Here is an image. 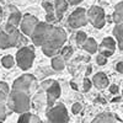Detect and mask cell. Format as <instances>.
Returning <instances> with one entry per match:
<instances>
[{
	"label": "cell",
	"instance_id": "cell-34",
	"mask_svg": "<svg viewBox=\"0 0 123 123\" xmlns=\"http://www.w3.org/2000/svg\"><path fill=\"white\" fill-rule=\"evenodd\" d=\"M116 70L118 71V73H122V74H123V62H119V63H117Z\"/></svg>",
	"mask_w": 123,
	"mask_h": 123
},
{
	"label": "cell",
	"instance_id": "cell-4",
	"mask_svg": "<svg viewBox=\"0 0 123 123\" xmlns=\"http://www.w3.org/2000/svg\"><path fill=\"white\" fill-rule=\"evenodd\" d=\"M4 32L7 35L9 46H10V47L22 48V47H26V46H27V42H28L27 37H26L17 27L6 24V27H5V30H4Z\"/></svg>",
	"mask_w": 123,
	"mask_h": 123
},
{
	"label": "cell",
	"instance_id": "cell-32",
	"mask_svg": "<svg viewBox=\"0 0 123 123\" xmlns=\"http://www.w3.org/2000/svg\"><path fill=\"white\" fill-rule=\"evenodd\" d=\"M30 123H43V121L38 116L36 115H31V119H30Z\"/></svg>",
	"mask_w": 123,
	"mask_h": 123
},
{
	"label": "cell",
	"instance_id": "cell-43",
	"mask_svg": "<svg viewBox=\"0 0 123 123\" xmlns=\"http://www.w3.org/2000/svg\"><path fill=\"white\" fill-rule=\"evenodd\" d=\"M0 1H3V0H0Z\"/></svg>",
	"mask_w": 123,
	"mask_h": 123
},
{
	"label": "cell",
	"instance_id": "cell-25",
	"mask_svg": "<svg viewBox=\"0 0 123 123\" xmlns=\"http://www.w3.org/2000/svg\"><path fill=\"white\" fill-rule=\"evenodd\" d=\"M86 38H87V36H86V33L84 32V31H79V32H76V35H75V41H76V43L79 46H83V43L86 41Z\"/></svg>",
	"mask_w": 123,
	"mask_h": 123
},
{
	"label": "cell",
	"instance_id": "cell-12",
	"mask_svg": "<svg viewBox=\"0 0 123 123\" xmlns=\"http://www.w3.org/2000/svg\"><path fill=\"white\" fill-rule=\"evenodd\" d=\"M46 91H47V105L49 107H52V106H54L55 101L60 96V92H62L60 86H59V84L57 83V81H53V84L50 85Z\"/></svg>",
	"mask_w": 123,
	"mask_h": 123
},
{
	"label": "cell",
	"instance_id": "cell-1",
	"mask_svg": "<svg viewBox=\"0 0 123 123\" xmlns=\"http://www.w3.org/2000/svg\"><path fill=\"white\" fill-rule=\"evenodd\" d=\"M65 42H67V33H65V31L62 27L54 26L50 36L46 41V43L42 46V52L47 57L53 58V57L59 54L60 49L63 48Z\"/></svg>",
	"mask_w": 123,
	"mask_h": 123
},
{
	"label": "cell",
	"instance_id": "cell-39",
	"mask_svg": "<svg viewBox=\"0 0 123 123\" xmlns=\"http://www.w3.org/2000/svg\"><path fill=\"white\" fill-rule=\"evenodd\" d=\"M3 14V9H1V6H0V15Z\"/></svg>",
	"mask_w": 123,
	"mask_h": 123
},
{
	"label": "cell",
	"instance_id": "cell-31",
	"mask_svg": "<svg viewBox=\"0 0 123 123\" xmlns=\"http://www.w3.org/2000/svg\"><path fill=\"white\" fill-rule=\"evenodd\" d=\"M83 85H84V91L86 92V91H89V90L91 89V86H92V81H91L89 78H85Z\"/></svg>",
	"mask_w": 123,
	"mask_h": 123
},
{
	"label": "cell",
	"instance_id": "cell-40",
	"mask_svg": "<svg viewBox=\"0 0 123 123\" xmlns=\"http://www.w3.org/2000/svg\"><path fill=\"white\" fill-rule=\"evenodd\" d=\"M0 22H1V15H0Z\"/></svg>",
	"mask_w": 123,
	"mask_h": 123
},
{
	"label": "cell",
	"instance_id": "cell-10",
	"mask_svg": "<svg viewBox=\"0 0 123 123\" xmlns=\"http://www.w3.org/2000/svg\"><path fill=\"white\" fill-rule=\"evenodd\" d=\"M38 18L31 14H26L25 16H22V20L20 22V31L26 36V37H31L33 30L36 28V26L38 25Z\"/></svg>",
	"mask_w": 123,
	"mask_h": 123
},
{
	"label": "cell",
	"instance_id": "cell-36",
	"mask_svg": "<svg viewBox=\"0 0 123 123\" xmlns=\"http://www.w3.org/2000/svg\"><path fill=\"white\" fill-rule=\"evenodd\" d=\"M6 98H7V95H5L4 92L0 91V104H4V102H6Z\"/></svg>",
	"mask_w": 123,
	"mask_h": 123
},
{
	"label": "cell",
	"instance_id": "cell-11",
	"mask_svg": "<svg viewBox=\"0 0 123 123\" xmlns=\"http://www.w3.org/2000/svg\"><path fill=\"white\" fill-rule=\"evenodd\" d=\"M97 50H100V54L105 55L106 58L112 55L116 50V39L113 37H106L102 39L101 44L98 46Z\"/></svg>",
	"mask_w": 123,
	"mask_h": 123
},
{
	"label": "cell",
	"instance_id": "cell-20",
	"mask_svg": "<svg viewBox=\"0 0 123 123\" xmlns=\"http://www.w3.org/2000/svg\"><path fill=\"white\" fill-rule=\"evenodd\" d=\"M113 36L118 43L119 49L123 50V24H117L113 28Z\"/></svg>",
	"mask_w": 123,
	"mask_h": 123
},
{
	"label": "cell",
	"instance_id": "cell-38",
	"mask_svg": "<svg viewBox=\"0 0 123 123\" xmlns=\"http://www.w3.org/2000/svg\"><path fill=\"white\" fill-rule=\"evenodd\" d=\"M70 85H71V87H73L74 90H78V86H76V84H75V83H73V81H71Z\"/></svg>",
	"mask_w": 123,
	"mask_h": 123
},
{
	"label": "cell",
	"instance_id": "cell-14",
	"mask_svg": "<svg viewBox=\"0 0 123 123\" xmlns=\"http://www.w3.org/2000/svg\"><path fill=\"white\" fill-rule=\"evenodd\" d=\"M42 5H43L46 12H47V15H46V20H47V21H46V22H48V24H50V25L58 22V18H57V15H55V10H54L53 3L44 0Z\"/></svg>",
	"mask_w": 123,
	"mask_h": 123
},
{
	"label": "cell",
	"instance_id": "cell-17",
	"mask_svg": "<svg viewBox=\"0 0 123 123\" xmlns=\"http://www.w3.org/2000/svg\"><path fill=\"white\" fill-rule=\"evenodd\" d=\"M112 21H113L116 25L117 24H123V1L118 3L115 6V11L112 14Z\"/></svg>",
	"mask_w": 123,
	"mask_h": 123
},
{
	"label": "cell",
	"instance_id": "cell-28",
	"mask_svg": "<svg viewBox=\"0 0 123 123\" xmlns=\"http://www.w3.org/2000/svg\"><path fill=\"white\" fill-rule=\"evenodd\" d=\"M81 110H83V105L80 104V102H75V104L71 106V112H73L74 115H78L81 112Z\"/></svg>",
	"mask_w": 123,
	"mask_h": 123
},
{
	"label": "cell",
	"instance_id": "cell-15",
	"mask_svg": "<svg viewBox=\"0 0 123 123\" xmlns=\"http://www.w3.org/2000/svg\"><path fill=\"white\" fill-rule=\"evenodd\" d=\"M108 78L105 73H102V71H100V73H96L94 75V78H92V84H94L98 90H102L108 86Z\"/></svg>",
	"mask_w": 123,
	"mask_h": 123
},
{
	"label": "cell",
	"instance_id": "cell-6",
	"mask_svg": "<svg viewBox=\"0 0 123 123\" xmlns=\"http://www.w3.org/2000/svg\"><path fill=\"white\" fill-rule=\"evenodd\" d=\"M35 49L33 47H22L16 53V63L22 70H27L32 67L35 60Z\"/></svg>",
	"mask_w": 123,
	"mask_h": 123
},
{
	"label": "cell",
	"instance_id": "cell-19",
	"mask_svg": "<svg viewBox=\"0 0 123 123\" xmlns=\"http://www.w3.org/2000/svg\"><path fill=\"white\" fill-rule=\"evenodd\" d=\"M81 47L84 48V50H86V52L90 53V54L96 53V52H97V48H98L96 41H95L94 38H91V37H87L86 41L83 43V46H81Z\"/></svg>",
	"mask_w": 123,
	"mask_h": 123
},
{
	"label": "cell",
	"instance_id": "cell-41",
	"mask_svg": "<svg viewBox=\"0 0 123 123\" xmlns=\"http://www.w3.org/2000/svg\"><path fill=\"white\" fill-rule=\"evenodd\" d=\"M122 98H123V91H122Z\"/></svg>",
	"mask_w": 123,
	"mask_h": 123
},
{
	"label": "cell",
	"instance_id": "cell-35",
	"mask_svg": "<svg viewBox=\"0 0 123 123\" xmlns=\"http://www.w3.org/2000/svg\"><path fill=\"white\" fill-rule=\"evenodd\" d=\"M110 92L111 94H117L118 92V86L117 85H111L110 86Z\"/></svg>",
	"mask_w": 123,
	"mask_h": 123
},
{
	"label": "cell",
	"instance_id": "cell-13",
	"mask_svg": "<svg viewBox=\"0 0 123 123\" xmlns=\"http://www.w3.org/2000/svg\"><path fill=\"white\" fill-rule=\"evenodd\" d=\"M7 11H9L7 24L11 25V26H15V27H18L20 22H21V20H22L21 12H20L14 5H9V6H7Z\"/></svg>",
	"mask_w": 123,
	"mask_h": 123
},
{
	"label": "cell",
	"instance_id": "cell-24",
	"mask_svg": "<svg viewBox=\"0 0 123 123\" xmlns=\"http://www.w3.org/2000/svg\"><path fill=\"white\" fill-rule=\"evenodd\" d=\"M59 54L64 58V60H67L68 58L71 57V54H73V48H71L70 46H63V48L60 49Z\"/></svg>",
	"mask_w": 123,
	"mask_h": 123
},
{
	"label": "cell",
	"instance_id": "cell-3",
	"mask_svg": "<svg viewBox=\"0 0 123 123\" xmlns=\"http://www.w3.org/2000/svg\"><path fill=\"white\" fill-rule=\"evenodd\" d=\"M53 28L54 25H50L48 22H38V25L36 26L32 35H31V39H32L33 44L42 47L48 39V37L50 36V33H52Z\"/></svg>",
	"mask_w": 123,
	"mask_h": 123
},
{
	"label": "cell",
	"instance_id": "cell-9",
	"mask_svg": "<svg viewBox=\"0 0 123 123\" xmlns=\"http://www.w3.org/2000/svg\"><path fill=\"white\" fill-rule=\"evenodd\" d=\"M87 15L84 7H78L68 17V25L71 28H80L87 25Z\"/></svg>",
	"mask_w": 123,
	"mask_h": 123
},
{
	"label": "cell",
	"instance_id": "cell-22",
	"mask_svg": "<svg viewBox=\"0 0 123 123\" xmlns=\"http://www.w3.org/2000/svg\"><path fill=\"white\" fill-rule=\"evenodd\" d=\"M1 64H3L4 68L10 69V68H12V67H14V64H15V59H14L12 55H5V57H3V59H1Z\"/></svg>",
	"mask_w": 123,
	"mask_h": 123
},
{
	"label": "cell",
	"instance_id": "cell-21",
	"mask_svg": "<svg viewBox=\"0 0 123 123\" xmlns=\"http://www.w3.org/2000/svg\"><path fill=\"white\" fill-rule=\"evenodd\" d=\"M64 67H65V60H64V58L62 57L60 54H58V55L52 58V68L54 70L60 71V70L64 69Z\"/></svg>",
	"mask_w": 123,
	"mask_h": 123
},
{
	"label": "cell",
	"instance_id": "cell-37",
	"mask_svg": "<svg viewBox=\"0 0 123 123\" xmlns=\"http://www.w3.org/2000/svg\"><path fill=\"white\" fill-rule=\"evenodd\" d=\"M69 5H79L83 0H67Z\"/></svg>",
	"mask_w": 123,
	"mask_h": 123
},
{
	"label": "cell",
	"instance_id": "cell-2",
	"mask_svg": "<svg viewBox=\"0 0 123 123\" xmlns=\"http://www.w3.org/2000/svg\"><path fill=\"white\" fill-rule=\"evenodd\" d=\"M6 107L9 111L15 112V113H18V115L28 112L31 107L30 95L22 91L11 90L6 98Z\"/></svg>",
	"mask_w": 123,
	"mask_h": 123
},
{
	"label": "cell",
	"instance_id": "cell-42",
	"mask_svg": "<svg viewBox=\"0 0 123 123\" xmlns=\"http://www.w3.org/2000/svg\"><path fill=\"white\" fill-rule=\"evenodd\" d=\"M0 123H3V122H1V121H0Z\"/></svg>",
	"mask_w": 123,
	"mask_h": 123
},
{
	"label": "cell",
	"instance_id": "cell-29",
	"mask_svg": "<svg viewBox=\"0 0 123 123\" xmlns=\"http://www.w3.org/2000/svg\"><path fill=\"white\" fill-rule=\"evenodd\" d=\"M0 91L4 92L5 95H9V92H10V87L6 83H4V81H0Z\"/></svg>",
	"mask_w": 123,
	"mask_h": 123
},
{
	"label": "cell",
	"instance_id": "cell-26",
	"mask_svg": "<svg viewBox=\"0 0 123 123\" xmlns=\"http://www.w3.org/2000/svg\"><path fill=\"white\" fill-rule=\"evenodd\" d=\"M9 113H11V111H9L4 104H0V121L4 122V119L7 117Z\"/></svg>",
	"mask_w": 123,
	"mask_h": 123
},
{
	"label": "cell",
	"instance_id": "cell-5",
	"mask_svg": "<svg viewBox=\"0 0 123 123\" xmlns=\"http://www.w3.org/2000/svg\"><path fill=\"white\" fill-rule=\"evenodd\" d=\"M47 121L48 123H68L69 115L67 107L63 104H57L49 107L47 111Z\"/></svg>",
	"mask_w": 123,
	"mask_h": 123
},
{
	"label": "cell",
	"instance_id": "cell-16",
	"mask_svg": "<svg viewBox=\"0 0 123 123\" xmlns=\"http://www.w3.org/2000/svg\"><path fill=\"white\" fill-rule=\"evenodd\" d=\"M53 5H54V10H55L57 18H58V21H60V20L63 18V14L67 11L69 4H68L67 0H54Z\"/></svg>",
	"mask_w": 123,
	"mask_h": 123
},
{
	"label": "cell",
	"instance_id": "cell-30",
	"mask_svg": "<svg viewBox=\"0 0 123 123\" xmlns=\"http://www.w3.org/2000/svg\"><path fill=\"white\" fill-rule=\"evenodd\" d=\"M96 63H97L98 65H105V64L107 63V58H106L105 55H102V54H98V55L96 57Z\"/></svg>",
	"mask_w": 123,
	"mask_h": 123
},
{
	"label": "cell",
	"instance_id": "cell-8",
	"mask_svg": "<svg viewBox=\"0 0 123 123\" xmlns=\"http://www.w3.org/2000/svg\"><path fill=\"white\" fill-rule=\"evenodd\" d=\"M86 15H87V21L96 28H102L106 24V15H105V11L104 9L97 6V5H94L91 6L87 11H86Z\"/></svg>",
	"mask_w": 123,
	"mask_h": 123
},
{
	"label": "cell",
	"instance_id": "cell-18",
	"mask_svg": "<svg viewBox=\"0 0 123 123\" xmlns=\"http://www.w3.org/2000/svg\"><path fill=\"white\" fill-rule=\"evenodd\" d=\"M91 123H116V117L112 113L104 112V113H100L98 116H96V118Z\"/></svg>",
	"mask_w": 123,
	"mask_h": 123
},
{
	"label": "cell",
	"instance_id": "cell-27",
	"mask_svg": "<svg viewBox=\"0 0 123 123\" xmlns=\"http://www.w3.org/2000/svg\"><path fill=\"white\" fill-rule=\"evenodd\" d=\"M31 115L30 112H25V113H21L17 119V123H30V119H31Z\"/></svg>",
	"mask_w": 123,
	"mask_h": 123
},
{
	"label": "cell",
	"instance_id": "cell-33",
	"mask_svg": "<svg viewBox=\"0 0 123 123\" xmlns=\"http://www.w3.org/2000/svg\"><path fill=\"white\" fill-rule=\"evenodd\" d=\"M53 81L54 80H46V81H43V83L42 84H41V86H42V89H44V90H47L50 85H52L53 84Z\"/></svg>",
	"mask_w": 123,
	"mask_h": 123
},
{
	"label": "cell",
	"instance_id": "cell-23",
	"mask_svg": "<svg viewBox=\"0 0 123 123\" xmlns=\"http://www.w3.org/2000/svg\"><path fill=\"white\" fill-rule=\"evenodd\" d=\"M6 48H10L7 35L4 31H0V49H6Z\"/></svg>",
	"mask_w": 123,
	"mask_h": 123
},
{
	"label": "cell",
	"instance_id": "cell-7",
	"mask_svg": "<svg viewBox=\"0 0 123 123\" xmlns=\"http://www.w3.org/2000/svg\"><path fill=\"white\" fill-rule=\"evenodd\" d=\"M36 78L31 74H25L21 75L18 79H16L12 84V90H17V91H22L26 92V94H31L35 87H36Z\"/></svg>",
	"mask_w": 123,
	"mask_h": 123
}]
</instances>
